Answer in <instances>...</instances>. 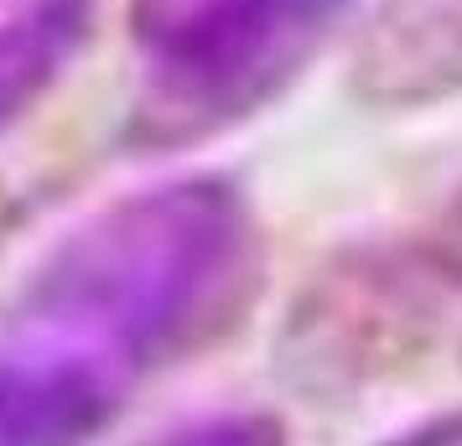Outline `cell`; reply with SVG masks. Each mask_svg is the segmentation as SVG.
I'll return each mask as SVG.
<instances>
[{
	"mask_svg": "<svg viewBox=\"0 0 462 446\" xmlns=\"http://www.w3.org/2000/svg\"><path fill=\"white\" fill-rule=\"evenodd\" d=\"M354 88L379 109L462 99V0H379L354 47Z\"/></svg>",
	"mask_w": 462,
	"mask_h": 446,
	"instance_id": "277c9868",
	"label": "cell"
},
{
	"mask_svg": "<svg viewBox=\"0 0 462 446\" xmlns=\"http://www.w3.org/2000/svg\"><path fill=\"white\" fill-rule=\"evenodd\" d=\"M348 0H130L146 84L130 141L192 146L250 120L307 68Z\"/></svg>",
	"mask_w": 462,
	"mask_h": 446,
	"instance_id": "7a4b0ae2",
	"label": "cell"
},
{
	"mask_svg": "<svg viewBox=\"0 0 462 446\" xmlns=\"http://www.w3.org/2000/svg\"><path fill=\"white\" fill-rule=\"evenodd\" d=\"M431 276L390 255H358L301 291L281 327V374L307 395H343L411 363L431 338Z\"/></svg>",
	"mask_w": 462,
	"mask_h": 446,
	"instance_id": "3957f363",
	"label": "cell"
},
{
	"mask_svg": "<svg viewBox=\"0 0 462 446\" xmlns=\"http://www.w3.org/2000/svg\"><path fill=\"white\" fill-rule=\"evenodd\" d=\"M431 259H437L441 280L462 286V192L452 197V203H447V213H441L437 244H431Z\"/></svg>",
	"mask_w": 462,
	"mask_h": 446,
	"instance_id": "52a82bcc",
	"label": "cell"
},
{
	"mask_svg": "<svg viewBox=\"0 0 462 446\" xmlns=\"http://www.w3.org/2000/svg\"><path fill=\"white\" fill-rule=\"evenodd\" d=\"M99 0H16L0 16V135L58 88L94 32Z\"/></svg>",
	"mask_w": 462,
	"mask_h": 446,
	"instance_id": "5b68a950",
	"label": "cell"
},
{
	"mask_svg": "<svg viewBox=\"0 0 462 446\" xmlns=\"http://www.w3.org/2000/svg\"><path fill=\"white\" fill-rule=\"evenodd\" d=\"M141 446H286V425L265 410H224V415L177 425L167 436H151Z\"/></svg>",
	"mask_w": 462,
	"mask_h": 446,
	"instance_id": "8992f818",
	"label": "cell"
},
{
	"mask_svg": "<svg viewBox=\"0 0 462 446\" xmlns=\"http://www.w3.org/2000/svg\"><path fill=\"white\" fill-rule=\"evenodd\" d=\"M384 446H462V415H441V421H426L416 431H405Z\"/></svg>",
	"mask_w": 462,
	"mask_h": 446,
	"instance_id": "ba28073f",
	"label": "cell"
},
{
	"mask_svg": "<svg viewBox=\"0 0 462 446\" xmlns=\"http://www.w3.org/2000/svg\"><path fill=\"white\" fill-rule=\"evenodd\" d=\"M260 280L250 197L224 177H171L73 223L26 270L0 332L63 348L135 389L213 348L254 306Z\"/></svg>",
	"mask_w": 462,
	"mask_h": 446,
	"instance_id": "6da1fadb",
	"label": "cell"
}]
</instances>
